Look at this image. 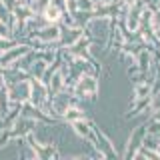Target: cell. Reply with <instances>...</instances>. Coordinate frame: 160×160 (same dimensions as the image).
I'll return each instance as SVG.
<instances>
[{
    "label": "cell",
    "instance_id": "obj_11",
    "mask_svg": "<svg viewBox=\"0 0 160 160\" xmlns=\"http://www.w3.org/2000/svg\"><path fill=\"white\" fill-rule=\"evenodd\" d=\"M134 96L132 98H152V92H154V84L148 82V80H142V82H136L132 88Z\"/></svg>",
    "mask_w": 160,
    "mask_h": 160
},
{
    "label": "cell",
    "instance_id": "obj_23",
    "mask_svg": "<svg viewBox=\"0 0 160 160\" xmlns=\"http://www.w3.org/2000/svg\"><path fill=\"white\" fill-rule=\"evenodd\" d=\"M154 136H156V138H158V142H160V130H158V132H156V134H154Z\"/></svg>",
    "mask_w": 160,
    "mask_h": 160
},
{
    "label": "cell",
    "instance_id": "obj_2",
    "mask_svg": "<svg viewBox=\"0 0 160 160\" xmlns=\"http://www.w3.org/2000/svg\"><path fill=\"white\" fill-rule=\"evenodd\" d=\"M98 76H92V74H82L78 78L76 86H74L72 94L80 100H88V102H94L98 98V92H100V82H98Z\"/></svg>",
    "mask_w": 160,
    "mask_h": 160
},
{
    "label": "cell",
    "instance_id": "obj_10",
    "mask_svg": "<svg viewBox=\"0 0 160 160\" xmlns=\"http://www.w3.org/2000/svg\"><path fill=\"white\" fill-rule=\"evenodd\" d=\"M62 14H64V8H60L58 4L50 2L48 6L44 8L42 16L46 18V22H50V24H60V20H62Z\"/></svg>",
    "mask_w": 160,
    "mask_h": 160
},
{
    "label": "cell",
    "instance_id": "obj_25",
    "mask_svg": "<svg viewBox=\"0 0 160 160\" xmlns=\"http://www.w3.org/2000/svg\"><path fill=\"white\" fill-rule=\"evenodd\" d=\"M0 118H2V114H0Z\"/></svg>",
    "mask_w": 160,
    "mask_h": 160
},
{
    "label": "cell",
    "instance_id": "obj_5",
    "mask_svg": "<svg viewBox=\"0 0 160 160\" xmlns=\"http://www.w3.org/2000/svg\"><path fill=\"white\" fill-rule=\"evenodd\" d=\"M84 36V28L82 26H66V24H60V40H58V44H60V48H68V46H72L74 42H78L80 38Z\"/></svg>",
    "mask_w": 160,
    "mask_h": 160
},
{
    "label": "cell",
    "instance_id": "obj_22",
    "mask_svg": "<svg viewBox=\"0 0 160 160\" xmlns=\"http://www.w3.org/2000/svg\"><path fill=\"white\" fill-rule=\"evenodd\" d=\"M122 2H126V4H134L136 0H122Z\"/></svg>",
    "mask_w": 160,
    "mask_h": 160
},
{
    "label": "cell",
    "instance_id": "obj_17",
    "mask_svg": "<svg viewBox=\"0 0 160 160\" xmlns=\"http://www.w3.org/2000/svg\"><path fill=\"white\" fill-rule=\"evenodd\" d=\"M50 2H52V0H34V4H32L34 12H36V14H42V12H44V8H46Z\"/></svg>",
    "mask_w": 160,
    "mask_h": 160
},
{
    "label": "cell",
    "instance_id": "obj_26",
    "mask_svg": "<svg viewBox=\"0 0 160 160\" xmlns=\"http://www.w3.org/2000/svg\"><path fill=\"white\" fill-rule=\"evenodd\" d=\"M0 38H2V36H0Z\"/></svg>",
    "mask_w": 160,
    "mask_h": 160
},
{
    "label": "cell",
    "instance_id": "obj_15",
    "mask_svg": "<svg viewBox=\"0 0 160 160\" xmlns=\"http://www.w3.org/2000/svg\"><path fill=\"white\" fill-rule=\"evenodd\" d=\"M152 16H154V10L148 8V6H144L142 8V14H140V28L138 30H154Z\"/></svg>",
    "mask_w": 160,
    "mask_h": 160
},
{
    "label": "cell",
    "instance_id": "obj_3",
    "mask_svg": "<svg viewBox=\"0 0 160 160\" xmlns=\"http://www.w3.org/2000/svg\"><path fill=\"white\" fill-rule=\"evenodd\" d=\"M80 102H82V100L76 98L72 92L62 90V92H58V94H52V100H50V114H52L54 118L62 120L64 112H66L72 104H80Z\"/></svg>",
    "mask_w": 160,
    "mask_h": 160
},
{
    "label": "cell",
    "instance_id": "obj_21",
    "mask_svg": "<svg viewBox=\"0 0 160 160\" xmlns=\"http://www.w3.org/2000/svg\"><path fill=\"white\" fill-rule=\"evenodd\" d=\"M4 128H6V126H4V118H0V132H2Z\"/></svg>",
    "mask_w": 160,
    "mask_h": 160
},
{
    "label": "cell",
    "instance_id": "obj_24",
    "mask_svg": "<svg viewBox=\"0 0 160 160\" xmlns=\"http://www.w3.org/2000/svg\"><path fill=\"white\" fill-rule=\"evenodd\" d=\"M156 150H158V156H160V142H158V148Z\"/></svg>",
    "mask_w": 160,
    "mask_h": 160
},
{
    "label": "cell",
    "instance_id": "obj_9",
    "mask_svg": "<svg viewBox=\"0 0 160 160\" xmlns=\"http://www.w3.org/2000/svg\"><path fill=\"white\" fill-rule=\"evenodd\" d=\"M88 118V114H86V110H84L80 104H72L66 112H64V116H62V122H66V124H72V122H76V120H86Z\"/></svg>",
    "mask_w": 160,
    "mask_h": 160
},
{
    "label": "cell",
    "instance_id": "obj_20",
    "mask_svg": "<svg viewBox=\"0 0 160 160\" xmlns=\"http://www.w3.org/2000/svg\"><path fill=\"white\" fill-rule=\"evenodd\" d=\"M142 4H144V6H148V8H152V10L160 8V0H142Z\"/></svg>",
    "mask_w": 160,
    "mask_h": 160
},
{
    "label": "cell",
    "instance_id": "obj_13",
    "mask_svg": "<svg viewBox=\"0 0 160 160\" xmlns=\"http://www.w3.org/2000/svg\"><path fill=\"white\" fill-rule=\"evenodd\" d=\"M46 86L50 90V94H58L64 90V74L60 72V70H56V72L50 76V80L46 82Z\"/></svg>",
    "mask_w": 160,
    "mask_h": 160
},
{
    "label": "cell",
    "instance_id": "obj_18",
    "mask_svg": "<svg viewBox=\"0 0 160 160\" xmlns=\"http://www.w3.org/2000/svg\"><path fill=\"white\" fill-rule=\"evenodd\" d=\"M94 8H96L94 0H78V10H94Z\"/></svg>",
    "mask_w": 160,
    "mask_h": 160
},
{
    "label": "cell",
    "instance_id": "obj_6",
    "mask_svg": "<svg viewBox=\"0 0 160 160\" xmlns=\"http://www.w3.org/2000/svg\"><path fill=\"white\" fill-rule=\"evenodd\" d=\"M36 126H38V120L26 118V116H20L16 122H14V126L8 128V130L12 132V138H24L26 134L34 132V130H36Z\"/></svg>",
    "mask_w": 160,
    "mask_h": 160
},
{
    "label": "cell",
    "instance_id": "obj_16",
    "mask_svg": "<svg viewBox=\"0 0 160 160\" xmlns=\"http://www.w3.org/2000/svg\"><path fill=\"white\" fill-rule=\"evenodd\" d=\"M134 158H160L158 156V150H154V148H148V146H140L136 152H134Z\"/></svg>",
    "mask_w": 160,
    "mask_h": 160
},
{
    "label": "cell",
    "instance_id": "obj_1",
    "mask_svg": "<svg viewBox=\"0 0 160 160\" xmlns=\"http://www.w3.org/2000/svg\"><path fill=\"white\" fill-rule=\"evenodd\" d=\"M116 24V18L110 16H94L88 22V26L84 28V34L90 36V40H102V42H108L110 30Z\"/></svg>",
    "mask_w": 160,
    "mask_h": 160
},
{
    "label": "cell",
    "instance_id": "obj_7",
    "mask_svg": "<svg viewBox=\"0 0 160 160\" xmlns=\"http://www.w3.org/2000/svg\"><path fill=\"white\" fill-rule=\"evenodd\" d=\"M30 78L28 80H22V82H16L8 88V96H10V102H26L30 100Z\"/></svg>",
    "mask_w": 160,
    "mask_h": 160
},
{
    "label": "cell",
    "instance_id": "obj_8",
    "mask_svg": "<svg viewBox=\"0 0 160 160\" xmlns=\"http://www.w3.org/2000/svg\"><path fill=\"white\" fill-rule=\"evenodd\" d=\"M32 36H38L46 44H58V40H60V24H50L48 22V24H44L36 34H32Z\"/></svg>",
    "mask_w": 160,
    "mask_h": 160
},
{
    "label": "cell",
    "instance_id": "obj_19",
    "mask_svg": "<svg viewBox=\"0 0 160 160\" xmlns=\"http://www.w3.org/2000/svg\"><path fill=\"white\" fill-rule=\"evenodd\" d=\"M152 26H154V30H160V8L154 10V16H152Z\"/></svg>",
    "mask_w": 160,
    "mask_h": 160
},
{
    "label": "cell",
    "instance_id": "obj_4",
    "mask_svg": "<svg viewBox=\"0 0 160 160\" xmlns=\"http://www.w3.org/2000/svg\"><path fill=\"white\" fill-rule=\"evenodd\" d=\"M146 134H148V124H138L136 128H132V132L126 136V150L122 152V156L134 158V152H136V150L142 146Z\"/></svg>",
    "mask_w": 160,
    "mask_h": 160
},
{
    "label": "cell",
    "instance_id": "obj_12",
    "mask_svg": "<svg viewBox=\"0 0 160 160\" xmlns=\"http://www.w3.org/2000/svg\"><path fill=\"white\" fill-rule=\"evenodd\" d=\"M152 62H154V54H152V50H148V48H144L142 52L136 56V64H138V68H140V72H144L146 74L150 66H152Z\"/></svg>",
    "mask_w": 160,
    "mask_h": 160
},
{
    "label": "cell",
    "instance_id": "obj_14",
    "mask_svg": "<svg viewBox=\"0 0 160 160\" xmlns=\"http://www.w3.org/2000/svg\"><path fill=\"white\" fill-rule=\"evenodd\" d=\"M46 68H48V62L42 58H36L30 66V78H36V80H42L44 74H46Z\"/></svg>",
    "mask_w": 160,
    "mask_h": 160
}]
</instances>
